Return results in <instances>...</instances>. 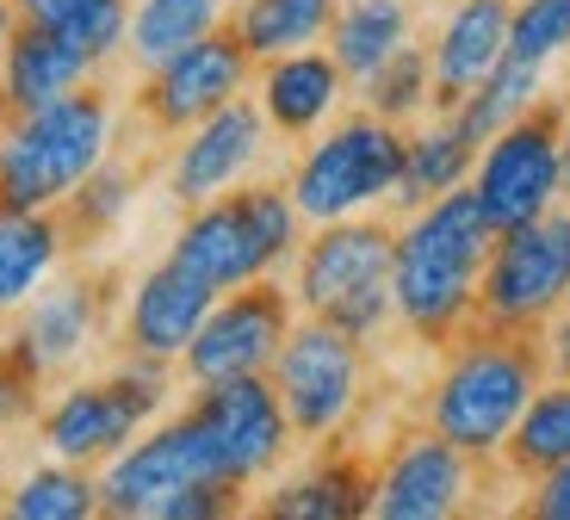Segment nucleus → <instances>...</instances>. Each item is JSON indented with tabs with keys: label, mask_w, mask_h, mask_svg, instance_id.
<instances>
[{
	"label": "nucleus",
	"mask_w": 570,
	"mask_h": 520,
	"mask_svg": "<svg viewBox=\"0 0 570 520\" xmlns=\"http://www.w3.org/2000/svg\"><path fill=\"white\" fill-rule=\"evenodd\" d=\"M497 229H490L484 205L471 186L428 198L397 236V261H391V304L397 316L428 341H446L465 328L471 304H478V273H484Z\"/></svg>",
	"instance_id": "f257e3e1"
},
{
	"label": "nucleus",
	"mask_w": 570,
	"mask_h": 520,
	"mask_svg": "<svg viewBox=\"0 0 570 520\" xmlns=\"http://www.w3.org/2000/svg\"><path fill=\"white\" fill-rule=\"evenodd\" d=\"M533 391H540V353H533L528 328L478 323V335L459 341V353L446 360L441 384L428 396V428L471 459H490V452H502Z\"/></svg>",
	"instance_id": "f03ea898"
},
{
	"label": "nucleus",
	"mask_w": 570,
	"mask_h": 520,
	"mask_svg": "<svg viewBox=\"0 0 570 520\" xmlns=\"http://www.w3.org/2000/svg\"><path fill=\"white\" fill-rule=\"evenodd\" d=\"M106 149H112V99L87 81L38 112H13V125L0 137V205L57 212L100 168Z\"/></svg>",
	"instance_id": "7ed1b4c3"
},
{
	"label": "nucleus",
	"mask_w": 570,
	"mask_h": 520,
	"mask_svg": "<svg viewBox=\"0 0 570 520\" xmlns=\"http://www.w3.org/2000/svg\"><path fill=\"white\" fill-rule=\"evenodd\" d=\"M298 205L279 186H243V193H217L205 205H193L174 236V261L186 273H199L217 297L236 285L261 279L267 267H279L298 248Z\"/></svg>",
	"instance_id": "20e7f679"
},
{
	"label": "nucleus",
	"mask_w": 570,
	"mask_h": 520,
	"mask_svg": "<svg viewBox=\"0 0 570 520\" xmlns=\"http://www.w3.org/2000/svg\"><path fill=\"white\" fill-rule=\"evenodd\" d=\"M391 261H397V229L379 217H335L316 229V242L298 261V304L347 335H379L391 304Z\"/></svg>",
	"instance_id": "39448f33"
},
{
	"label": "nucleus",
	"mask_w": 570,
	"mask_h": 520,
	"mask_svg": "<svg viewBox=\"0 0 570 520\" xmlns=\"http://www.w3.org/2000/svg\"><path fill=\"white\" fill-rule=\"evenodd\" d=\"M168 396V366L161 360H137L130 353L125 366L100 384H75L62 391L57 403L38 415V434H43V452L62 464H100V459H118V452L137 440V428L149 422Z\"/></svg>",
	"instance_id": "423d86ee"
},
{
	"label": "nucleus",
	"mask_w": 570,
	"mask_h": 520,
	"mask_svg": "<svg viewBox=\"0 0 570 520\" xmlns=\"http://www.w3.org/2000/svg\"><path fill=\"white\" fill-rule=\"evenodd\" d=\"M403 149H410V137L379 112H360L347 125H335L292 174L298 217L335 224V217H354L366 205H379L403 174Z\"/></svg>",
	"instance_id": "0eeeda50"
},
{
	"label": "nucleus",
	"mask_w": 570,
	"mask_h": 520,
	"mask_svg": "<svg viewBox=\"0 0 570 520\" xmlns=\"http://www.w3.org/2000/svg\"><path fill=\"white\" fill-rule=\"evenodd\" d=\"M570 297V217L546 212L521 229H502L478 273V323L533 328Z\"/></svg>",
	"instance_id": "6e6552de"
},
{
	"label": "nucleus",
	"mask_w": 570,
	"mask_h": 520,
	"mask_svg": "<svg viewBox=\"0 0 570 520\" xmlns=\"http://www.w3.org/2000/svg\"><path fill=\"white\" fill-rule=\"evenodd\" d=\"M558 125H564V112L533 99L514 125H502L484 143L471 193H478V205H484L497 236L552 212L558 186H564V137H558Z\"/></svg>",
	"instance_id": "1a4fd4ad"
},
{
	"label": "nucleus",
	"mask_w": 570,
	"mask_h": 520,
	"mask_svg": "<svg viewBox=\"0 0 570 520\" xmlns=\"http://www.w3.org/2000/svg\"><path fill=\"white\" fill-rule=\"evenodd\" d=\"M267 372L285 403V422L298 434H335L360 403V335L311 316L279 341Z\"/></svg>",
	"instance_id": "9d476101"
},
{
	"label": "nucleus",
	"mask_w": 570,
	"mask_h": 520,
	"mask_svg": "<svg viewBox=\"0 0 570 520\" xmlns=\"http://www.w3.org/2000/svg\"><path fill=\"white\" fill-rule=\"evenodd\" d=\"M212 478H224V471H217V452H212V440H205L199 415L186 409L180 422L156 428L149 440H137V447H125L118 459H106L100 514L156 520L161 508H168V496H180L186 483H212Z\"/></svg>",
	"instance_id": "9b49d317"
},
{
	"label": "nucleus",
	"mask_w": 570,
	"mask_h": 520,
	"mask_svg": "<svg viewBox=\"0 0 570 520\" xmlns=\"http://www.w3.org/2000/svg\"><path fill=\"white\" fill-rule=\"evenodd\" d=\"M292 335V297L273 279H248L224 297V304L205 310L199 335L186 341L180 366L193 384H217V379H248V372H267L279 341Z\"/></svg>",
	"instance_id": "f8f14e48"
},
{
	"label": "nucleus",
	"mask_w": 570,
	"mask_h": 520,
	"mask_svg": "<svg viewBox=\"0 0 570 520\" xmlns=\"http://www.w3.org/2000/svg\"><path fill=\"white\" fill-rule=\"evenodd\" d=\"M248 62L255 57L243 50V38L217 26V31L193 38L186 50H174L168 62L149 69V81H142V94H137V112L156 130H193L199 118H212L224 99L243 94Z\"/></svg>",
	"instance_id": "ddd939ff"
},
{
	"label": "nucleus",
	"mask_w": 570,
	"mask_h": 520,
	"mask_svg": "<svg viewBox=\"0 0 570 520\" xmlns=\"http://www.w3.org/2000/svg\"><path fill=\"white\" fill-rule=\"evenodd\" d=\"M193 415H199L205 440H212V452H217V471H224L229 483H248V478H261L267 464H279L285 434H292L285 403H279V391L267 384V372L199 384Z\"/></svg>",
	"instance_id": "4468645a"
},
{
	"label": "nucleus",
	"mask_w": 570,
	"mask_h": 520,
	"mask_svg": "<svg viewBox=\"0 0 570 520\" xmlns=\"http://www.w3.org/2000/svg\"><path fill=\"white\" fill-rule=\"evenodd\" d=\"M261 143H267V112L243 94L224 99L212 118L193 125V137H186L180 155H174V180H168L174 198L193 212V205H205V198L229 193V186L261 161Z\"/></svg>",
	"instance_id": "2eb2a0df"
},
{
	"label": "nucleus",
	"mask_w": 570,
	"mask_h": 520,
	"mask_svg": "<svg viewBox=\"0 0 570 520\" xmlns=\"http://www.w3.org/2000/svg\"><path fill=\"white\" fill-rule=\"evenodd\" d=\"M471 496V452L441 440L434 428L403 440V452L372 478V514L379 520H441L459 514Z\"/></svg>",
	"instance_id": "dca6fc26"
},
{
	"label": "nucleus",
	"mask_w": 570,
	"mask_h": 520,
	"mask_svg": "<svg viewBox=\"0 0 570 520\" xmlns=\"http://www.w3.org/2000/svg\"><path fill=\"white\" fill-rule=\"evenodd\" d=\"M217 304V292L199 279V273H186L180 261H161L149 279L130 292V310H125V353H137V360H161V366H174L186 353V341L199 335L205 310Z\"/></svg>",
	"instance_id": "f3484780"
},
{
	"label": "nucleus",
	"mask_w": 570,
	"mask_h": 520,
	"mask_svg": "<svg viewBox=\"0 0 570 520\" xmlns=\"http://www.w3.org/2000/svg\"><path fill=\"white\" fill-rule=\"evenodd\" d=\"M509 13H514L509 0H459V13L446 19L441 43L428 50L434 106H441V112H453L459 99L509 57Z\"/></svg>",
	"instance_id": "a211bd4d"
},
{
	"label": "nucleus",
	"mask_w": 570,
	"mask_h": 520,
	"mask_svg": "<svg viewBox=\"0 0 570 520\" xmlns=\"http://www.w3.org/2000/svg\"><path fill=\"white\" fill-rule=\"evenodd\" d=\"M94 62L62 38L57 26H31V19H13V38L0 50V87L13 99V112H38L50 99L75 94L87 81Z\"/></svg>",
	"instance_id": "6ab92c4d"
},
{
	"label": "nucleus",
	"mask_w": 570,
	"mask_h": 520,
	"mask_svg": "<svg viewBox=\"0 0 570 520\" xmlns=\"http://www.w3.org/2000/svg\"><path fill=\"white\" fill-rule=\"evenodd\" d=\"M94 323H100V279L94 273H69L50 292L26 297V316H19L13 335L31 347L43 372H62L69 360H81L87 341H94Z\"/></svg>",
	"instance_id": "aec40b11"
},
{
	"label": "nucleus",
	"mask_w": 570,
	"mask_h": 520,
	"mask_svg": "<svg viewBox=\"0 0 570 520\" xmlns=\"http://www.w3.org/2000/svg\"><path fill=\"white\" fill-rule=\"evenodd\" d=\"M342 62L323 57V50H285V57L267 62V81H261V112H267L273 130L285 137H311L335 99H342Z\"/></svg>",
	"instance_id": "412c9836"
},
{
	"label": "nucleus",
	"mask_w": 570,
	"mask_h": 520,
	"mask_svg": "<svg viewBox=\"0 0 570 520\" xmlns=\"http://www.w3.org/2000/svg\"><path fill=\"white\" fill-rule=\"evenodd\" d=\"M62 261V217L57 212H13L0 205V316L26 310Z\"/></svg>",
	"instance_id": "4be33fe9"
},
{
	"label": "nucleus",
	"mask_w": 570,
	"mask_h": 520,
	"mask_svg": "<svg viewBox=\"0 0 570 520\" xmlns=\"http://www.w3.org/2000/svg\"><path fill=\"white\" fill-rule=\"evenodd\" d=\"M403 38H410V7L403 0H335L328 57L342 62L347 81H366Z\"/></svg>",
	"instance_id": "5701e85b"
},
{
	"label": "nucleus",
	"mask_w": 570,
	"mask_h": 520,
	"mask_svg": "<svg viewBox=\"0 0 570 520\" xmlns=\"http://www.w3.org/2000/svg\"><path fill=\"white\" fill-rule=\"evenodd\" d=\"M328 19H335V0H243L229 31L243 38V50L255 62H273L285 50L328 38Z\"/></svg>",
	"instance_id": "b1692460"
},
{
	"label": "nucleus",
	"mask_w": 570,
	"mask_h": 520,
	"mask_svg": "<svg viewBox=\"0 0 570 520\" xmlns=\"http://www.w3.org/2000/svg\"><path fill=\"white\" fill-rule=\"evenodd\" d=\"M533 99H540V62H521V57H502L497 69L484 75V81L471 87L465 99H459L453 112V125L465 130V143H478L484 149L490 137H497L502 125H514V118L528 112Z\"/></svg>",
	"instance_id": "393cba45"
},
{
	"label": "nucleus",
	"mask_w": 570,
	"mask_h": 520,
	"mask_svg": "<svg viewBox=\"0 0 570 520\" xmlns=\"http://www.w3.org/2000/svg\"><path fill=\"white\" fill-rule=\"evenodd\" d=\"M478 161V143H465V130L446 118L441 130H428V137H410V149H403V174H397V205L403 212H422L428 198L453 193V186H465V168Z\"/></svg>",
	"instance_id": "a878e982"
},
{
	"label": "nucleus",
	"mask_w": 570,
	"mask_h": 520,
	"mask_svg": "<svg viewBox=\"0 0 570 520\" xmlns=\"http://www.w3.org/2000/svg\"><path fill=\"white\" fill-rule=\"evenodd\" d=\"M229 13V0H142L137 13H130V57L142 62V69H156V62H168L174 50H186L193 38H205V31H217Z\"/></svg>",
	"instance_id": "bb28decb"
},
{
	"label": "nucleus",
	"mask_w": 570,
	"mask_h": 520,
	"mask_svg": "<svg viewBox=\"0 0 570 520\" xmlns=\"http://www.w3.org/2000/svg\"><path fill=\"white\" fill-rule=\"evenodd\" d=\"M267 514L273 520H354V514H372V478L354 471V464H323V471H311V478L273 490Z\"/></svg>",
	"instance_id": "cd10ccee"
},
{
	"label": "nucleus",
	"mask_w": 570,
	"mask_h": 520,
	"mask_svg": "<svg viewBox=\"0 0 570 520\" xmlns=\"http://www.w3.org/2000/svg\"><path fill=\"white\" fill-rule=\"evenodd\" d=\"M13 520H87L100 514V478H87V464H38L31 478L7 490Z\"/></svg>",
	"instance_id": "c85d7f7f"
},
{
	"label": "nucleus",
	"mask_w": 570,
	"mask_h": 520,
	"mask_svg": "<svg viewBox=\"0 0 570 520\" xmlns=\"http://www.w3.org/2000/svg\"><path fill=\"white\" fill-rule=\"evenodd\" d=\"M502 452H509L514 471H533V478L570 459V379L552 384V391H533V403L521 409V422L509 428Z\"/></svg>",
	"instance_id": "c756f323"
},
{
	"label": "nucleus",
	"mask_w": 570,
	"mask_h": 520,
	"mask_svg": "<svg viewBox=\"0 0 570 520\" xmlns=\"http://www.w3.org/2000/svg\"><path fill=\"white\" fill-rule=\"evenodd\" d=\"M130 193H137V174H130L125 161H112V155H100V168L87 174V180L57 205L62 242H94V236H106V229L125 217Z\"/></svg>",
	"instance_id": "7c9ffc66"
},
{
	"label": "nucleus",
	"mask_w": 570,
	"mask_h": 520,
	"mask_svg": "<svg viewBox=\"0 0 570 520\" xmlns=\"http://www.w3.org/2000/svg\"><path fill=\"white\" fill-rule=\"evenodd\" d=\"M428 99H434V69H428V50L397 43V50H391V57L366 75V112L391 118V125H403L410 112H422Z\"/></svg>",
	"instance_id": "2f4dec72"
},
{
	"label": "nucleus",
	"mask_w": 570,
	"mask_h": 520,
	"mask_svg": "<svg viewBox=\"0 0 570 520\" xmlns=\"http://www.w3.org/2000/svg\"><path fill=\"white\" fill-rule=\"evenodd\" d=\"M564 43H570V0H521L509 13V57L546 69Z\"/></svg>",
	"instance_id": "473e14b6"
},
{
	"label": "nucleus",
	"mask_w": 570,
	"mask_h": 520,
	"mask_svg": "<svg viewBox=\"0 0 570 520\" xmlns=\"http://www.w3.org/2000/svg\"><path fill=\"white\" fill-rule=\"evenodd\" d=\"M57 31L75 43V50H81L87 62H94V69H100L118 43L130 38V0H87L81 13H69Z\"/></svg>",
	"instance_id": "72a5a7b5"
},
{
	"label": "nucleus",
	"mask_w": 570,
	"mask_h": 520,
	"mask_svg": "<svg viewBox=\"0 0 570 520\" xmlns=\"http://www.w3.org/2000/svg\"><path fill=\"white\" fill-rule=\"evenodd\" d=\"M533 514L540 520H570V459L540 471V490H533Z\"/></svg>",
	"instance_id": "f704fd0d"
},
{
	"label": "nucleus",
	"mask_w": 570,
	"mask_h": 520,
	"mask_svg": "<svg viewBox=\"0 0 570 520\" xmlns=\"http://www.w3.org/2000/svg\"><path fill=\"white\" fill-rule=\"evenodd\" d=\"M87 0H13V19H31V26H62L69 13H81Z\"/></svg>",
	"instance_id": "c9c22d12"
},
{
	"label": "nucleus",
	"mask_w": 570,
	"mask_h": 520,
	"mask_svg": "<svg viewBox=\"0 0 570 520\" xmlns=\"http://www.w3.org/2000/svg\"><path fill=\"white\" fill-rule=\"evenodd\" d=\"M552 366H558V379H570V310L558 316V328H552Z\"/></svg>",
	"instance_id": "e433bc0d"
},
{
	"label": "nucleus",
	"mask_w": 570,
	"mask_h": 520,
	"mask_svg": "<svg viewBox=\"0 0 570 520\" xmlns=\"http://www.w3.org/2000/svg\"><path fill=\"white\" fill-rule=\"evenodd\" d=\"M7 38H13V0H0V50H7Z\"/></svg>",
	"instance_id": "4c0bfd02"
},
{
	"label": "nucleus",
	"mask_w": 570,
	"mask_h": 520,
	"mask_svg": "<svg viewBox=\"0 0 570 520\" xmlns=\"http://www.w3.org/2000/svg\"><path fill=\"white\" fill-rule=\"evenodd\" d=\"M7 125H13V99H7V87H0V137H7Z\"/></svg>",
	"instance_id": "58836bf2"
},
{
	"label": "nucleus",
	"mask_w": 570,
	"mask_h": 520,
	"mask_svg": "<svg viewBox=\"0 0 570 520\" xmlns=\"http://www.w3.org/2000/svg\"><path fill=\"white\" fill-rule=\"evenodd\" d=\"M564 186H570V118H564Z\"/></svg>",
	"instance_id": "ea45409f"
},
{
	"label": "nucleus",
	"mask_w": 570,
	"mask_h": 520,
	"mask_svg": "<svg viewBox=\"0 0 570 520\" xmlns=\"http://www.w3.org/2000/svg\"><path fill=\"white\" fill-rule=\"evenodd\" d=\"M0 496H7V490H0Z\"/></svg>",
	"instance_id": "a19ab883"
},
{
	"label": "nucleus",
	"mask_w": 570,
	"mask_h": 520,
	"mask_svg": "<svg viewBox=\"0 0 570 520\" xmlns=\"http://www.w3.org/2000/svg\"><path fill=\"white\" fill-rule=\"evenodd\" d=\"M564 217H570V212H564Z\"/></svg>",
	"instance_id": "79ce46f5"
}]
</instances>
